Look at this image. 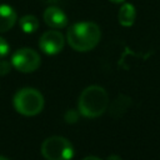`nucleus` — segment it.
<instances>
[{
	"label": "nucleus",
	"instance_id": "f257e3e1",
	"mask_svg": "<svg viewBox=\"0 0 160 160\" xmlns=\"http://www.w3.org/2000/svg\"><path fill=\"white\" fill-rule=\"evenodd\" d=\"M101 38L98 24L92 21H79L72 24L66 31V41L75 51H89L94 49Z\"/></svg>",
	"mask_w": 160,
	"mask_h": 160
},
{
	"label": "nucleus",
	"instance_id": "f03ea898",
	"mask_svg": "<svg viewBox=\"0 0 160 160\" xmlns=\"http://www.w3.org/2000/svg\"><path fill=\"white\" fill-rule=\"evenodd\" d=\"M109 106V96L104 88L90 85L85 88L78 100V111L85 118H99Z\"/></svg>",
	"mask_w": 160,
	"mask_h": 160
},
{
	"label": "nucleus",
	"instance_id": "7ed1b4c3",
	"mask_svg": "<svg viewBox=\"0 0 160 160\" xmlns=\"http://www.w3.org/2000/svg\"><path fill=\"white\" fill-rule=\"evenodd\" d=\"M15 110L24 116H35L44 108L42 94L34 88H24L16 91L12 99Z\"/></svg>",
	"mask_w": 160,
	"mask_h": 160
},
{
	"label": "nucleus",
	"instance_id": "20e7f679",
	"mask_svg": "<svg viewBox=\"0 0 160 160\" xmlns=\"http://www.w3.org/2000/svg\"><path fill=\"white\" fill-rule=\"evenodd\" d=\"M40 151L46 160H70L74 156L72 144L59 135L46 138L41 144Z\"/></svg>",
	"mask_w": 160,
	"mask_h": 160
},
{
	"label": "nucleus",
	"instance_id": "39448f33",
	"mask_svg": "<svg viewBox=\"0 0 160 160\" xmlns=\"http://www.w3.org/2000/svg\"><path fill=\"white\" fill-rule=\"evenodd\" d=\"M40 64V55L30 48L19 49L11 56V65L21 72H32L39 69Z\"/></svg>",
	"mask_w": 160,
	"mask_h": 160
},
{
	"label": "nucleus",
	"instance_id": "423d86ee",
	"mask_svg": "<svg viewBox=\"0 0 160 160\" xmlns=\"http://www.w3.org/2000/svg\"><path fill=\"white\" fill-rule=\"evenodd\" d=\"M65 45L64 35L58 30L45 31L39 40L40 50L46 55H56L59 54Z\"/></svg>",
	"mask_w": 160,
	"mask_h": 160
},
{
	"label": "nucleus",
	"instance_id": "0eeeda50",
	"mask_svg": "<svg viewBox=\"0 0 160 160\" xmlns=\"http://www.w3.org/2000/svg\"><path fill=\"white\" fill-rule=\"evenodd\" d=\"M42 19L45 24L52 29H62L68 25L66 14L58 6H49L45 9Z\"/></svg>",
	"mask_w": 160,
	"mask_h": 160
},
{
	"label": "nucleus",
	"instance_id": "6e6552de",
	"mask_svg": "<svg viewBox=\"0 0 160 160\" xmlns=\"http://www.w3.org/2000/svg\"><path fill=\"white\" fill-rule=\"evenodd\" d=\"M18 20L16 11L8 4H0V32L10 30Z\"/></svg>",
	"mask_w": 160,
	"mask_h": 160
},
{
	"label": "nucleus",
	"instance_id": "1a4fd4ad",
	"mask_svg": "<svg viewBox=\"0 0 160 160\" xmlns=\"http://www.w3.org/2000/svg\"><path fill=\"white\" fill-rule=\"evenodd\" d=\"M118 19H119V22L121 26H125V28L132 26L135 22V19H136V10H135L134 5L130 2H122L121 8L119 10Z\"/></svg>",
	"mask_w": 160,
	"mask_h": 160
},
{
	"label": "nucleus",
	"instance_id": "9d476101",
	"mask_svg": "<svg viewBox=\"0 0 160 160\" xmlns=\"http://www.w3.org/2000/svg\"><path fill=\"white\" fill-rule=\"evenodd\" d=\"M130 104H131L130 98H128V96L120 94V95L111 102V105H110V114H111V116H114V118L121 116V115L128 110V108L130 106Z\"/></svg>",
	"mask_w": 160,
	"mask_h": 160
},
{
	"label": "nucleus",
	"instance_id": "9b49d317",
	"mask_svg": "<svg viewBox=\"0 0 160 160\" xmlns=\"http://www.w3.org/2000/svg\"><path fill=\"white\" fill-rule=\"evenodd\" d=\"M19 25L21 28V30L26 34H32L38 30L39 28V20L36 16L31 15V14H28V15H24L20 18L19 20Z\"/></svg>",
	"mask_w": 160,
	"mask_h": 160
},
{
	"label": "nucleus",
	"instance_id": "f8f14e48",
	"mask_svg": "<svg viewBox=\"0 0 160 160\" xmlns=\"http://www.w3.org/2000/svg\"><path fill=\"white\" fill-rule=\"evenodd\" d=\"M9 51H10V45H9V42H8L4 38L0 36V59H4V58L9 54Z\"/></svg>",
	"mask_w": 160,
	"mask_h": 160
},
{
	"label": "nucleus",
	"instance_id": "ddd939ff",
	"mask_svg": "<svg viewBox=\"0 0 160 160\" xmlns=\"http://www.w3.org/2000/svg\"><path fill=\"white\" fill-rule=\"evenodd\" d=\"M11 61L8 60H0V76H4L10 72L11 70Z\"/></svg>",
	"mask_w": 160,
	"mask_h": 160
},
{
	"label": "nucleus",
	"instance_id": "4468645a",
	"mask_svg": "<svg viewBox=\"0 0 160 160\" xmlns=\"http://www.w3.org/2000/svg\"><path fill=\"white\" fill-rule=\"evenodd\" d=\"M79 119V111L76 110H68L65 114V120L66 122H75Z\"/></svg>",
	"mask_w": 160,
	"mask_h": 160
},
{
	"label": "nucleus",
	"instance_id": "2eb2a0df",
	"mask_svg": "<svg viewBox=\"0 0 160 160\" xmlns=\"http://www.w3.org/2000/svg\"><path fill=\"white\" fill-rule=\"evenodd\" d=\"M106 160H122V159L119 155H110V156H108Z\"/></svg>",
	"mask_w": 160,
	"mask_h": 160
},
{
	"label": "nucleus",
	"instance_id": "dca6fc26",
	"mask_svg": "<svg viewBox=\"0 0 160 160\" xmlns=\"http://www.w3.org/2000/svg\"><path fill=\"white\" fill-rule=\"evenodd\" d=\"M82 160H101V159L98 158V156H86V158H84Z\"/></svg>",
	"mask_w": 160,
	"mask_h": 160
},
{
	"label": "nucleus",
	"instance_id": "f3484780",
	"mask_svg": "<svg viewBox=\"0 0 160 160\" xmlns=\"http://www.w3.org/2000/svg\"><path fill=\"white\" fill-rule=\"evenodd\" d=\"M111 2H114V4H122L125 0H110Z\"/></svg>",
	"mask_w": 160,
	"mask_h": 160
},
{
	"label": "nucleus",
	"instance_id": "a211bd4d",
	"mask_svg": "<svg viewBox=\"0 0 160 160\" xmlns=\"http://www.w3.org/2000/svg\"><path fill=\"white\" fill-rule=\"evenodd\" d=\"M0 160H10V159H8V158H5V156H0Z\"/></svg>",
	"mask_w": 160,
	"mask_h": 160
}]
</instances>
